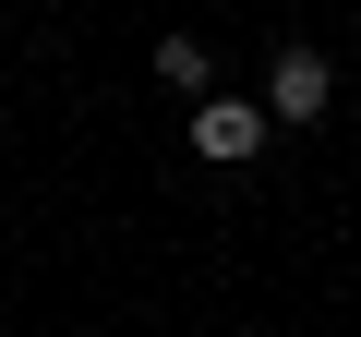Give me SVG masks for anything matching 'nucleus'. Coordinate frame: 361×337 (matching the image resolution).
Returning <instances> with one entry per match:
<instances>
[{
  "label": "nucleus",
  "mask_w": 361,
  "mask_h": 337,
  "mask_svg": "<svg viewBox=\"0 0 361 337\" xmlns=\"http://www.w3.org/2000/svg\"><path fill=\"white\" fill-rule=\"evenodd\" d=\"M325 109H337L325 49H277V73H265V121H325Z\"/></svg>",
  "instance_id": "nucleus-1"
},
{
  "label": "nucleus",
  "mask_w": 361,
  "mask_h": 337,
  "mask_svg": "<svg viewBox=\"0 0 361 337\" xmlns=\"http://www.w3.org/2000/svg\"><path fill=\"white\" fill-rule=\"evenodd\" d=\"M253 145H265V97H205V109H193V157L241 168Z\"/></svg>",
  "instance_id": "nucleus-2"
},
{
  "label": "nucleus",
  "mask_w": 361,
  "mask_h": 337,
  "mask_svg": "<svg viewBox=\"0 0 361 337\" xmlns=\"http://www.w3.org/2000/svg\"><path fill=\"white\" fill-rule=\"evenodd\" d=\"M157 73H169V85H180V97H193V109H205V85H217V61H205V49H193V37H157Z\"/></svg>",
  "instance_id": "nucleus-3"
}]
</instances>
